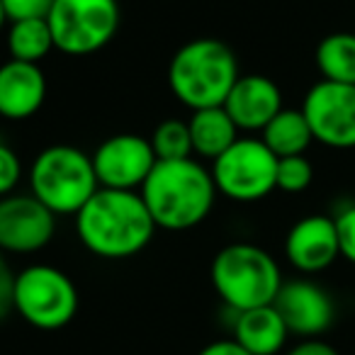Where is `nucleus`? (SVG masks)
Segmentation results:
<instances>
[{
  "label": "nucleus",
  "mask_w": 355,
  "mask_h": 355,
  "mask_svg": "<svg viewBox=\"0 0 355 355\" xmlns=\"http://www.w3.org/2000/svg\"><path fill=\"white\" fill-rule=\"evenodd\" d=\"M76 232L93 256L122 261L151 243L156 224L139 193L98 188L76 214Z\"/></svg>",
  "instance_id": "obj_1"
},
{
  "label": "nucleus",
  "mask_w": 355,
  "mask_h": 355,
  "mask_svg": "<svg viewBox=\"0 0 355 355\" xmlns=\"http://www.w3.org/2000/svg\"><path fill=\"white\" fill-rule=\"evenodd\" d=\"M141 200L156 229L185 232L209 217L217 200L212 173L195 158L156 161L141 185Z\"/></svg>",
  "instance_id": "obj_2"
},
{
  "label": "nucleus",
  "mask_w": 355,
  "mask_h": 355,
  "mask_svg": "<svg viewBox=\"0 0 355 355\" xmlns=\"http://www.w3.org/2000/svg\"><path fill=\"white\" fill-rule=\"evenodd\" d=\"M239 80V64L224 42L200 37L173 54L168 85L185 107H219Z\"/></svg>",
  "instance_id": "obj_3"
},
{
  "label": "nucleus",
  "mask_w": 355,
  "mask_h": 355,
  "mask_svg": "<svg viewBox=\"0 0 355 355\" xmlns=\"http://www.w3.org/2000/svg\"><path fill=\"white\" fill-rule=\"evenodd\" d=\"M212 285L222 302L239 311L268 306L282 287L275 258L253 243H229L212 261Z\"/></svg>",
  "instance_id": "obj_4"
},
{
  "label": "nucleus",
  "mask_w": 355,
  "mask_h": 355,
  "mask_svg": "<svg viewBox=\"0 0 355 355\" xmlns=\"http://www.w3.org/2000/svg\"><path fill=\"white\" fill-rule=\"evenodd\" d=\"M30 188L32 195L56 217L78 214L100 188L93 156L69 144L46 146L30 168Z\"/></svg>",
  "instance_id": "obj_5"
},
{
  "label": "nucleus",
  "mask_w": 355,
  "mask_h": 355,
  "mask_svg": "<svg viewBox=\"0 0 355 355\" xmlns=\"http://www.w3.org/2000/svg\"><path fill=\"white\" fill-rule=\"evenodd\" d=\"M12 311L35 329L59 331L78 314V290L64 270L37 263L15 275Z\"/></svg>",
  "instance_id": "obj_6"
},
{
  "label": "nucleus",
  "mask_w": 355,
  "mask_h": 355,
  "mask_svg": "<svg viewBox=\"0 0 355 355\" xmlns=\"http://www.w3.org/2000/svg\"><path fill=\"white\" fill-rule=\"evenodd\" d=\"M46 22L56 49L85 56L100 51L117 35L119 6L117 0H54Z\"/></svg>",
  "instance_id": "obj_7"
},
{
  "label": "nucleus",
  "mask_w": 355,
  "mask_h": 355,
  "mask_svg": "<svg viewBox=\"0 0 355 355\" xmlns=\"http://www.w3.org/2000/svg\"><path fill=\"white\" fill-rule=\"evenodd\" d=\"M217 193L234 202H258L275 190L277 156L263 139L239 137L227 151L212 161Z\"/></svg>",
  "instance_id": "obj_8"
},
{
  "label": "nucleus",
  "mask_w": 355,
  "mask_h": 355,
  "mask_svg": "<svg viewBox=\"0 0 355 355\" xmlns=\"http://www.w3.org/2000/svg\"><path fill=\"white\" fill-rule=\"evenodd\" d=\"M314 141L331 148H355V85L314 83L302 103Z\"/></svg>",
  "instance_id": "obj_9"
},
{
  "label": "nucleus",
  "mask_w": 355,
  "mask_h": 355,
  "mask_svg": "<svg viewBox=\"0 0 355 355\" xmlns=\"http://www.w3.org/2000/svg\"><path fill=\"white\" fill-rule=\"evenodd\" d=\"M156 153L148 139L139 134H112L93 153V168L100 188H141L156 166Z\"/></svg>",
  "instance_id": "obj_10"
},
{
  "label": "nucleus",
  "mask_w": 355,
  "mask_h": 355,
  "mask_svg": "<svg viewBox=\"0 0 355 355\" xmlns=\"http://www.w3.org/2000/svg\"><path fill=\"white\" fill-rule=\"evenodd\" d=\"M56 214L35 195L0 198V251L35 253L54 239Z\"/></svg>",
  "instance_id": "obj_11"
},
{
  "label": "nucleus",
  "mask_w": 355,
  "mask_h": 355,
  "mask_svg": "<svg viewBox=\"0 0 355 355\" xmlns=\"http://www.w3.org/2000/svg\"><path fill=\"white\" fill-rule=\"evenodd\" d=\"M272 306L282 316L287 331L302 338H319L334 326L336 304L321 285L311 280L282 282Z\"/></svg>",
  "instance_id": "obj_12"
},
{
  "label": "nucleus",
  "mask_w": 355,
  "mask_h": 355,
  "mask_svg": "<svg viewBox=\"0 0 355 355\" xmlns=\"http://www.w3.org/2000/svg\"><path fill=\"white\" fill-rule=\"evenodd\" d=\"M285 256L297 270L306 275H314L334 266V261L340 256L334 217L311 214V217L300 219L287 232Z\"/></svg>",
  "instance_id": "obj_13"
},
{
  "label": "nucleus",
  "mask_w": 355,
  "mask_h": 355,
  "mask_svg": "<svg viewBox=\"0 0 355 355\" xmlns=\"http://www.w3.org/2000/svg\"><path fill=\"white\" fill-rule=\"evenodd\" d=\"M222 107L239 132H263L266 124L282 110V93L268 76H239Z\"/></svg>",
  "instance_id": "obj_14"
},
{
  "label": "nucleus",
  "mask_w": 355,
  "mask_h": 355,
  "mask_svg": "<svg viewBox=\"0 0 355 355\" xmlns=\"http://www.w3.org/2000/svg\"><path fill=\"white\" fill-rule=\"evenodd\" d=\"M46 78L40 64L6 61L0 66V117L30 119L44 105Z\"/></svg>",
  "instance_id": "obj_15"
},
{
  "label": "nucleus",
  "mask_w": 355,
  "mask_h": 355,
  "mask_svg": "<svg viewBox=\"0 0 355 355\" xmlns=\"http://www.w3.org/2000/svg\"><path fill=\"white\" fill-rule=\"evenodd\" d=\"M287 336L290 331L272 304L239 311L234 321V340L253 355H277L285 348Z\"/></svg>",
  "instance_id": "obj_16"
},
{
  "label": "nucleus",
  "mask_w": 355,
  "mask_h": 355,
  "mask_svg": "<svg viewBox=\"0 0 355 355\" xmlns=\"http://www.w3.org/2000/svg\"><path fill=\"white\" fill-rule=\"evenodd\" d=\"M190 139H193V151L202 158H219L234 141L239 139V127L232 122L227 110L205 107L193 110V117L188 119Z\"/></svg>",
  "instance_id": "obj_17"
},
{
  "label": "nucleus",
  "mask_w": 355,
  "mask_h": 355,
  "mask_svg": "<svg viewBox=\"0 0 355 355\" xmlns=\"http://www.w3.org/2000/svg\"><path fill=\"white\" fill-rule=\"evenodd\" d=\"M261 139L277 158L302 156L309 148V144L314 141L304 112L302 110H287V107H282L266 124V129L261 132Z\"/></svg>",
  "instance_id": "obj_18"
},
{
  "label": "nucleus",
  "mask_w": 355,
  "mask_h": 355,
  "mask_svg": "<svg viewBox=\"0 0 355 355\" xmlns=\"http://www.w3.org/2000/svg\"><path fill=\"white\" fill-rule=\"evenodd\" d=\"M316 69L324 80L355 85V32H334L316 46Z\"/></svg>",
  "instance_id": "obj_19"
},
{
  "label": "nucleus",
  "mask_w": 355,
  "mask_h": 355,
  "mask_svg": "<svg viewBox=\"0 0 355 355\" xmlns=\"http://www.w3.org/2000/svg\"><path fill=\"white\" fill-rule=\"evenodd\" d=\"M54 46V37H51V27L44 20H22L10 22L8 30V54L15 61H25V64H40Z\"/></svg>",
  "instance_id": "obj_20"
},
{
  "label": "nucleus",
  "mask_w": 355,
  "mask_h": 355,
  "mask_svg": "<svg viewBox=\"0 0 355 355\" xmlns=\"http://www.w3.org/2000/svg\"><path fill=\"white\" fill-rule=\"evenodd\" d=\"M151 146L158 161H180L193 158V139H190L188 122L180 119H166L151 134Z\"/></svg>",
  "instance_id": "obj_21"
},
{
  "label": "nucleus",
  "mask_w": 355,
  "mask_h": 355,
  "mask_svg": "<svg viewBox=\"0 0 355 355\" xmlns=\"http://www.w3.org/2000/svg\"><path fill=\"white\" fill-rule=\"evenodd\" d=\"M314 180V168L311 163L302 156H285L277 158V175H275V188L282 190V193H304L306 188Z\"/></svg>",
  "instance_id": "obj_22"
},
{
  "label": "nucleus",
  "mask_w": 355,
  "mask_h": 355,
  "mask_svg": "<svg viewBox=\"0 0 355 355\" xmlns=\"http://www.w3.org/2000/svg\"><path fill=\"white\" fill-rule=\"evenodd\" d=\"M51 6H54V0H3L8 22L44 20L49 17Z\"/></svg>",
  "instance_id": "obj_23"
},
{
  "label": "nucleus",
  "mask_w": 355,
  "mask_h": 355,
  "mask_svg": "<svg viewBox=\"0 0 355 355\" xmlns=\"http://www.w3.org/2000/svg\"><path fill=\"white\" fill-rule=\"evenodd\" d=\"M22 178V163L8 144L0 141V198L12 195Z\"/></svg>",
  "instance_id": "obj_24"
},
{
  "label": "nucleus",
  "mask_w": 355,
  "mask_h": 355,
  "mask_svg": "<svg viewBox=\"0 0 355 355\" xmlns=\"http://www.w3.org/2000/svg\"><path fill=\"white\" fill-rule=\"evenodd\" d=\"M334 222H336V232H338L340 256L355 266V205L340 209L334 217Z\"/></svg>",
  "instance_id": "obj_25"
},
{
  "label": "nucleus",
  "mask_w": 355,
  "mask_h": 355,
  "mask_svg": "<svg viewBox=\"0 0 355 355\" xmlns=\"http://www.w3.org/2000/svg\"><path fill=\"white\" fill-rule=\"evenodd\" d=\"M12 290H15V272L6 261V253L0 251V321H6L12 311Z\"/></svg>",
  "instance_id": "obj_26"
},
{
  "label": "nucleus",
  "mask_w": 355,
  "mask_h": 355,
  "mask_svg": "<svg viewBox=\"0 0 355 355\" xmlns=\"http://www.w3.org/2000/svg\"><path fill=\"white\" fill-rule=\"evenodd\" d=\"M285 355H340V353L331 343H326V340L306 338V340H302V343H297L292 350H287Z\"/></svg>",
  "instance_id": "obj_27"
},
{
  "label": "nucleus",
  "mask_w": 355,
  "mask_h": 355,
  "mask_svg": "<svg viewBox=\"0 0 355 355\" xmlns=\"http://www.w3.org/2000/svg\"><path fill=\"white\" fill-rule=\"evenodd\" d=\"M198 355H253L243 348L241 343H236L234 338H224V340H212L209 345H205Z\"/></svg>",
  "instance_id": "obj_28"
},
{
  "label": "nucleus",
  "mask_w": 355,
  "mask_h": 355,
  "mask_svg": "<svg viewBox=\"0 0 355 355\" xmlns=\"http://www.w3.org/2000/svg\"><path fill=\"white\" fill-rule=\"evenodd\" d=\"M6 22H8V15H6V8H3V0H0V30L6 27Z\"/></svg>",
  "instance_id": "obj_29"
}]
</instances>
